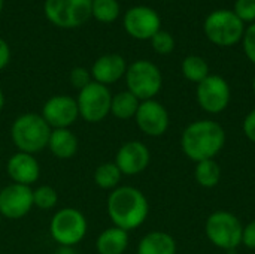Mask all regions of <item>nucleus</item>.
Returning <instances> with one entry per match:
<instances>
[{"label":"nucleus","mask_w":255,"mask_h":254,"mask_svg":"<svg viewBox=\"0 0 255 254\" xmlns=\"http://www.w3.org/2000/svg\"><path fill=\"white\" fill-rule=\"evenodd\" d=\"M226 145L224 127L212 120L190 123L181 135V150L194 163L215 159Z\"/></svg>","instance_id":"f03ea898"},{"label":"nucleus","mask_w":255,"mask_h":254,"mask_svg":"<svg viewBox=\"0 0 255 254\" xmlns=\"http://www.w3.org/2000/svg\"><path fill=\"white\" fill-rule=\"evenodd\" d=\"M121 178H123V174L114 162H105L99 165L93 174L94 184L99 189L108 190V192H112L117 187H120Z\"/></svg>","instance_id":"4be33fe9"},{"label":"nucleus","mask_w":255,"mask_h":254,"mask_svg":"<svg viewBox=\"0 0 255 254\" xmlns=\"http://www.w3.org/2000/svg\"><path fill=\"white\" fill-rule=\"evenodd\" d=\"M33 205L42 211H51L58 205V192L48 184L33 189Z\"/></svg>","instance_id":"a878e982"},{"label":"nucleus","mask_w":255,"mask_h":254,"mask_svg":"<svg viewBox=\"0 0 255 254\" xmlns=\"http://www.w3.org/2000/svg\"><path fill=\"white\" fill-rule=\"evenodd\" d=\"M194 178L199 186L205 189H212L221 181V166L215 159L197 162L194 169Z\"/></svg>","instance_id":"5701e85b"},{"label":"nucleus","mask_w":255,"mask_h":254,"mask_svg":"<svg viewBox=\"0 0 255 254\" xmlns=\"http://www.w3.org/2000/svg\"><path fill=\"white\" fill-rule=\"evenodd\" d=\"M52 129L40 114L25 112L18 115L10 126V139L16 151L36 156L48 148Z\"/></svg>","instance_id":"7ed1b4c3"},{"label":"nucleus","mask_w":255,"mask_h":254,"mask_svg":"<svg viewBox=\"0 0 255 254\" xmlns=\"http://www.w3.org/2000/svg\"><path fill=\"white\" fill-rule=\"evenodd\" d=\"M121 6L118 0H93L91 3V16L99 22L111 24L118 19Z\"/></svg>","instance_id":"393cba45"},{"label":"nucleus","mask_w":255,"mask_h":254,"mask_svg":"<svg viewBox=\"0 0 255 254\" xmlns=\"http://www.w3.org/2000/svg\"><path fill=\"white\" fill-rule=\"evenodd\" d=\"M93 81L102 85H111L118 82L127 72V63L123 55L117 52H109L100 55L90 69Z\"/></svg>","instance_id":"f3484780"},{"label":"nucleus","mask_w":255,"mask_h":254,"mask_svg":"<svg viewBox=\"0 0 255 254\" xmlns=\"http://www.w3.org/2000/svg\"><path fill=\"white\" fill-rule=\"evenodd\" d=\"M33 189L10 183L0 190V216L7 220H21L33 208Z\"/></svg>","instance_id":"9b49d317"},{"label":"nucleus","mask_w":255,"mask_h":254,"mask_svg":"<svg viewBox=\"0 0 255 254\" xmlns=\"http://www.w3.org/2000/svg\"><path fill=\"white\" fill-rule=\"evenodd\" d=\"M78 148L79 139L72 129H52L48 141V150L54 157L60 160H69L75 157Z\"/></svg>","instance_id":"a211bd4d"},{"label":"nucleus","mask_w":255,"mask_h":254,"mask_svg":"<svg viewBox=\"0 0 255 254\" xmlns=\"http://www.w3.org/2000/svg\"><path fill=\"white\" fill-rule=\"evenodd\" d=\"M196 97L199 106L212 115L221 114L227 109L232 99V90L229 82L220 75H209L200 84H197Z\"/></svg>","instance_id":"9d476101"},{"label":"nucleus","mask_w":255,"mask_h":254,"mask_svg":"<svg viewBox=\"0 0 255 254\" xmlns=\"http://www.w3.org/2000/svg\"><path fill=\"white\" fill-rule=\"evenodd\" d=\"M140 105V100L131 94L128 90L120 91L117 94H112V102H111V114L118 118V120H131L134 118L137 108Z\"/></svg>","instance_id":"412c9836"},{"label":"nucleus","mask_w":255,"mask_h":254,"mask_svg":"<svg viewBox=\"0 0 255 254\" xmlns=\"http://www.w3.org/2000/svg\"><path fill=\"white\" fill-rule=\"evenodd\" d=\"M206 37L217 46H233L239 43L245 33V24L233 10L220 9L209 13L203 24Z\"/></svg>","instance_id":"0eeeda50"},{"label":"nucleus","mask_w":255,"mask_h":254,"mask_svg":"<svg viewBox=\"0 0 255 254\" xmlns=\"http://www.w3.org/2000/svg\"><path fill=\"white\" fill-rule=\"evenodd\" d=\"M175 238L163 231H152L143 235L137 244V254H176Z\"/></svg>","instance_id":"6ab92c4d"},{"label":"nucleus","mask_w":255,"mask_h":254,"mask_svg":"<svg viewBox=\"0 0 255 254\" xmlns=\"http://www.w3.org/2000/svg\"><path fill=\"white\" fill-rule=\"evenodd\" d=\"M253 91H254V94H255V76H254V79H253Z\"/></svg>","instance_id":"c9c22d12"},{"label":"nucleus","mask_w":255,"mask_h":254,"mask_svg":"<svg viewBox=\"0 0 255 254\" xmlns=\"http://www.w3.org/2000/svg\"><path fill=\"white\" fill-rule=\"evenodd\" d=\"M151 45H152V49L157 54L167 55L175 49V39L169 31L160 30L151 37Z\"/></svg>","instance_id":"bb28decb"},{"label":"nucleus","mask_w":255,"mask_h":254,"mask_svg":"<svg viewBox=\"0 0 255 254\" xmlns=\"http://www.w3.org/2000/svg\"><path fill=\"white\" fill-rule=\"evenodd\" d=\"M242 45H244L245 55L253 64H255V22H253L245 30L244 37H242Z\"/></svg>","instance_id":"c756f323"},{"label":"nucleus","mask_w":255,"mask_h":254,"mask_svg":"<svg viewBox=\"0 0 255 254\" xmlns=\"http://www.w3.org/2000/svg\"><path fill=\"white\" fill-rule=\"evenodd\" d=\"M1 9H3V0H0V13H1Z\"/></svg>","instance_id":"e433bc0d"},{"label":"nucleus","mask_w":255,"mask_h":254,"mask_svg":"<svg viewBox=\"0 0 255 254\" xmlns=\"http://www.w3.org/2000/svg\"><path fill=\"white\" fill-rule=\"evenodd\" d=\"M112 93L106 85L96 81L90 82L87 87L78 91L76 103L79 111V118L90 124L102 123L108 115H111Z\"/></svg>","instance_id":"6e6552de"},{"label":"nucleus","mask_w":255,"mask_h":254,"mask_svg":"<svg viewBox=\"0 0 255 254\" xmlns=\"http://www.w3.org/2000/svg\"><path fill=\"white\" fill-rule=\"evenodd\" d=\"M93 0H45L43 12L48 21L61 28H75L91 16Z\"/></svg>","instance_id":"1a4fd4ad"},{"label":"nucleus","mask_w":255,"mask_h":254,"mask_svg":"<svg viewBox=\"0 0 255 254\" xmlns=\"http://www.w3.org/2000/svg\"><path fill=\"white\" fill-rule=\"evenodd\" d=\"M128 232L111 226L100 232L96 240V250L99 254H124L128 249Z\"/></svg>","instance_id":"aec40b11"},{"label":"nucleus","mask_w":255,"mask_h":254,"mask_svg":"<svg viewBox=\"0 0 255 254\" xmlns=\"http://www.w3.org/2000/svg\"><path fill=\"white\" fill-rule=\"evenodd\" d=\"M1 220H3V217H1V216H0V225H1Z\"/></svg>","instance_id":"4c0bfd02"},{"label":"nucleus","mask_w":255,"mask_h":254,"mask_svg":"<svg viewBox=\"0 0 255 254\" xmlns=\"http://www.w3.org/2000/svg\"><path fill=\"white\" fill-rule=\"evenodd\" d=\"M233 12L245 24L255 22V0H236Z\"/></svg>","instance_id":"cd10ccee"},{"label":"nucleus","mask_w":255,"mask_h":254,"mask_svg":"<svg viewBox=\"0 0 255 254\" xmlns=\"http://www.w3.org/2000/svg\"><path fill=\"white\" fill-rule=\"evenodd\" d=\"M6 174L12 183L31 187L40 177V165L36 156L16 151L6 162Z\"/></svg>","instance_id":"dca6fc26"},{"label":"nucleus","mask_w":255,"mask_h":254,"mask_svg":"<svg viewBox=\"0 0 255 254\" xmlns=\"http://www.w3.org/2000/svg\"><path fill=\"white\" fill-rule=\"evenodd\" d=\"M10 57L12 55H10V46H9V43L3 37H0V70L4 69L9 64Z\"/></svg>","instance_id":"473e14b6"},{"label":"nucleus","mask_w":255,"mask_h":254,"mask_svg":"<svg viewBox=\"0 0 255 254\" xmlns=\"http://www.w3.org/2000/svg\"><path fill=\"white\" fill-rule=\"evenodd\" d=\"M106 213L112 226L131 232L146 222L149 216V202L137 187L120 186L109 193Z\"/></svg>","instance_id":"f257e3e1"},{"label":"nucleus","mask_w":255,"mask_h":254,"mask_svg":"<svg viewBox=\"0 0 255 254\" xmlns=\"http://www.w3.org/2000/svg\"><path fill=\"white\" fill-rule=\"evenodd\" d=\"M205 234L217 249L232 252L242 246L244 225L230 211H215L206 219Z\"/></svg>","instance_id":"39448f33"},{"label":"nucleus","mask_w":255,"mask_h":254,"mask_svg":"<svg viewBox=\"0 0 255 254\" xmlns=\"http://www.w3.org/2000/svg\"><path fill=\"white\" fill-rule=\"evenodd\" d=\"M87 232V217L76 208H60L51 217L49 235L58 247H76L84 241Z\"/></svg>","instance_id":"20e7f679"},{"label":"nucleus","mask_w":255,"mask_h":254,"mask_svg":"<svg viewBox=\"0 0 255 254\" xmlns=\"http://www.w3.org/2000/svg\"><path fill=\"white\" fill-rule=\"evenodd\" d=\"M181 70L182 75L185 76V79L200 84L203 79H206L211 73H209V64L208 61L200 57V55H188L182 60L181 64Z\"/></svg>","instance_id":"b1692460"},{"label":"nucleus","mask_w":255,"mask_h":254,"mask_svg":"<svg viewBox=\"0 0 255 254\" xmlns=\"http://www.w3.org/2000/svg\"><path fill=\"white\" fill-rule=\"evenodd\" d=\"M127 90L140 102L154 99L163 87V75L157 64L149 60H136L127 66L124 75Z\"/></svg>","instance_id":"423d86ee"},{"label":"nucleus","mask_w":255,"mask_h":254,"mask_svg":"<svg viewBox=\"0 0 255 254\" xmlns=\"http://www.w3.org/2000/svg\"><path fill=\"white\" fill-rule=\"evenodd\" d=\"M69 81L79 91L84 87H87L90 82H93V76H91V72L88 69H85V67H75V69H72V72L69 75Z\"/></svg>","instance_id":"c85d7f7f"},{"label":"nucleus","mask_w":255,"mask_h":254,"mask_svg":"<svg viewBox=\"0 0 255 254\" xmlns=\"http://www.w3.org/2000/svg\"><path fill=\"white\" fill-rule=\"evenodd\" d=\"M40 115L51 129H70L79 118L76 99L69 94H55L43 103Z\"/></svg>","instance_id":"f8f14e48"},{"label":"nucleus","mask_w":255,"mask_h":254,"mask_svg":"<svg viewBox=\"0 0 255 254\" xmlns=\"http://www.w3.org/2000/svg\"><path fill=\"white\" fill-rule=\"evenodd\" d=\"M54 254H78L75 247H58Z\"/></svg>","instance_id":"72a5a7b5"},{"label":"nucleus","mask_w":255,"mask_h":254,"mask_svg":"<svg viewBox=\"0 0 255 254\" xmlns=\"http://www.w3.org/2000/svg\"><path fill=\"white\" fill-rule=\"evenodd\" d=\"M126 31L137 40H151L161 30L160 15L149 6H133L124 15Z\"/></svg>","instance_id":"ddd939ff"},{"label":"nucleus","mask_w":255,"mask_h":254,"mask_svg":"<svg viewBox=\"0 0 255 254\" xmlns=\"http://www.w3.org/2000/svg\"><path fill=\"white\" fill-rule=\"evenodd\" d=\"M134 121L139 130L151 138L163 136L167 132L170 123L166 106L155 99L140 102L134 115Z\"/></svg>","instance_id":"4468645a"},{"label":"nucleus","mask_w":255,"mask_h":254,"mask_svg":"<svg viewBox=\"0 0 255 254\" xmlns=\"http://www.w3.org/2000/svg\"><path fill=\"white\" fill-rule=\"evenodd\" d=\"M151 162L149 148L140 141H127L124 142L117 154L114 163L118 166L123 175L134 177L146 171Z\"/></svg>","instance_id":"2eb2a0df"},{"label":"nucleus","mask_w":255,"mask_h":254,"mask_svg":"<svg viewBox=\"0 0 255 254\" xmlns=\"http://www.w3.org/2000/svg\"><path fill=\"white\" fill-rule=\"evenodd\" d=\"M242 246H245L250 250H255V220L250 222L247 226H244Z\"/></svg>","instance_id":"7c9ffc66"},{"label":"nucleus","mask_w":255,"mask_h":254,"mask_svg":"<svg viewBox=\"0 0 255 254\" xmlns=\"http://www.w3.org/2000/svg\"><path fill=\"white\" fill-rule=\"evenodd\" d=\"M242 129H244L245 136L255 144V108L245 117Z\"/></svg>","instance_id":"2f4dec72"},{"label":"nucleus","mask_w":255,"mask_h":254,"mask_svg":"<svg viewBox=\"0 0 255 254\" xmlns=\"http://www.w3.org/2000/svg\"><path fill=\"white\" fill-rule=\"evenodd\" d=\"M4 102H6V99H4V93H3V90L0 88V112H1V109H3V106H4Z\"/></svg>","instance_id":"f704fd0d"}]
</instances>
